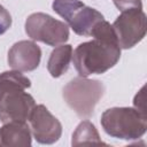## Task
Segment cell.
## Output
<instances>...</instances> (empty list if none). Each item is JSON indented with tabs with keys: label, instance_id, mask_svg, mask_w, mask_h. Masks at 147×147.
Here are the masks:
<instances>
[{
	"label": "cell",
	"instance_id": "obj_1",
	"mask_svg": "<svg viewBox=\"0 0 147 147\" xmlns=\"http://www.w3.org/2000/svg\"><path fill=\"white\" fill-rule=\"evenodd\" d=\"M121 57V47L117 42L93 39L79 44L72 53V62L82 77L93 74H103L113 68Z\"/></svg>",
	"mask_w": 147,
	"mask_h": 147
},
{
	"label": "cell",
	"instance_id": "obj_2",
	"mask_svg": "<svg viewBox=\"0 0 147 147\" xmlns=\"http://www.w3.org/2000/svg\"><path fill=\"white\" fill-rule=\"evenodd\" d=\"M101 125L105 132L114 138L137 140L146 132L147 115L141 114L136 108L114 107L102 114Z\"/></svg>",
	"mask_w": 147,
	"mask_h": 147
},
{
	"label": "cell",
	"instance_id": "obj_3",
	"mask_svg": "<svg viewBox=\"0 0 147 147\" xmlns=\"http://www.w3.org/2000/svg\"><path fill=\"white\" fill-rule=\"evenodd\" d=\"M105 94V85L96 79L76 77L62 91L65 103L82 118H90L96 103Z\"/></svg>",
	"mask_w": 147,
	"mask_h": 147
},
{
	"label": "cell",
	"instance_id": "obj_4",
	"mask_svg": "<svg viewBox=\"0 0 147 147\" xmlns=\"http://www.w3.org/2000/svg\"><path fill=\"white\" fill-rule=\"evenodd\" d=\"M25 32L32 39L59 46L69 39L68 25L45 13H33L25 21Z\"/></svg>",
	"mask_w": 147,
	"mask_h": 147
},
{
	"label": "cell",
	"instance_id": "obj_5",
	"mask_svg": "<svg viewBox=\"0 0 147 147\" xmlns=\"http://www.w3.org/2000/svg\"><path fill=\"white\" fill-rule=\"evenodd\" d=\"M118 46L127 49L140 42L146 34V15L142 8H130L121 11L111 25Z\"/></svg>",
	"mask_w": 147,
	"mask_h": 147
},
{
	"label": "cell",
	"instance_id": "obj_6",
	"mask_svg": "<svg viewBox=\"0 0 147 147\" xmlns=\"http://www.w3.org/2000/svg\"><path fill=\"white\" fill-rule=\"evenodd\" d=\"M29 121L31 132L38 142L51 145L60 139L62 134V125L44 105L34 106Z\"/></svg>",
	"mask_w": 147,
	"mask_h": 147
},
{
	"label": "cell",
	"instance_id": "obj_7",
	"mask_svg": "<svg viewBox=\"0 0 147 147\" xmlns=\"http://www.w3.org/2000/svg\"><path fill=\"white\" fill-rule=\"evenodd\" d=\"M36 106L34 99L26 92L6 93L0 101V121L26 122Z\"/></svg>",
	"mask_w": 147,
	"mask_h": 147
},
{
	"label": "cell",
	"instance_id": "obj_8",
	"mask_svg": "<svg viewBox=\"0 0 147 147\" xmlns=\"http://www.w3.org/2000/svg\"><path fill=\"white\" fill-rule=\"evenodd\" d=\"M41 59L40 47L30 40L15 42L8 52V64L13 70L21 72L32 71L38 68Z\"/></svg>",
	"mask_w": 147,
	"mask_h": 147
},
{
	"label": "cell",
	"instance_id": "obj_9",
	"mask_svg": "<svg viewBox=\"0 0 147 147\" xmlns=\"http://www.w3.org/2000/svg\"><path fill=\"white\" fill-rule=\"evenodd\" d=\"M0 146H31V131L25 122H8L0 127Z\"/></svg>",
	"mask_w": 147,
	"mask_h": 147
},
{
	"label": "cell",
	"instance_id": "obj_10",
	"mask_svg": "<svg viewBox=\"0 0 147 147\" xmlns=\"http://www.w3.org/2000/svg\"><path fill=\"white\" fill-rule=\"evenodd\" d=\"M103 18V15L98 11L94 8L83 6L70 20L68 23L70 28L74 30L75 33L83 37H91L92 31L98 25L99 22H101Z\"/></svg>",
	"mask_w": 147,
	"mask_h": 147
},
{
	"label": "cell",
	"instance_id": "obj_11",
	"mask_svg": "<svg viewBox=\"0 0 147 147\" xmlns=\"http://www.w3.org/2000/svg\"><path fill=\"white\" fill-rule=\"evenodd\" d=\"M72 60V47L70 45H59L53 49L47 62V70L52 77H61L69 69Z\"/></svg>",
	"mask_w": 147,
	"mask_h": 147
},
{
	"label": "cell",
	"instance_id": "obj_12",
	"mask_svg": "<svg viewBox=\"0 0 147 147\" xmlns=\"http://www.w3.org/2000/svg\"><path fill=\"white\" fill-rule=\"evenodd\" d=\"M72 146H84V145H106L96 131L95 126L90 121H83L79 123V125L76 127L72 139H71Z\"/></svg>",
	"mask_w": 147,
	"mask_h": 147
},
{
	"label": "cell",
	"instance_id": "obj_13",
	"mask_svg": "<svg viewBox=\"0 0 147 147\" xmlns=\"http://www.w3.org/2000/svg\"><path fill=\"white\" fill-rule=\"evenodd\" d=\"M0 86L6 93L22 92L31 86V82L28 77L21 74V71L11 70L0 74Z\"/></svg>",
	"mask_w": 147,
	"mask_h": 147
},
{
	"label": "cell",
	"instance_id": "obj_14",
	"mask_svg": "<svg viewBox=\"0 0 147 147\" xmlns=\"http://www.w3.org/2000/svg\"><path fill=\"white\" fill-rule=\"evenodd\" d=\"M84 6V3L79 0H54L53 9L56 14H59L67 23L74 17V15Z\"/></svg>",
	"mask_w": 147,
	"mask_h": 147
},
{
	"label": "cell",
	"instance_id": "obj_15",
	"mask_svg": "<svg viewBox=\"0 0 147 147\" xmlns=\"http://www.w3.org/2000/svg\"><path fill=\"white\" fill-rule=\"evenodd\" d=\"M11 25V16L9 11L0 5V34L5 33Z\"/></svg>",
	"mask_w": 147,
	"mask_h": 147
},
{
	"label": "cell",
	"instance_id": "obj_16",
	"mask_svg": "<svg viewBox=\"0 0 147 147\" xmlns=\"http://www.w3.org/2000/svg\"><path fill=\"white\" fill-rule=\"evenodd\" d=\"M134 108L140 111L141 114L146 115V96H145V86L140 88V91L136 94L134 100H133Z\"/></svg>",
	"mask_w": 147,
	"mask_h": 147
},
{
	"label": "cell",
	"instance_id": "obj_17",
	"mask_svg": "<svg viewBox=\"0 0 147 147\" xmlns=\"http://www.w3.org/2000/svg\"><path fill=\"white\" fill-rule=\"evenodd\" d=\"M113 1L121 11L130 8H142L141 0H113Z\"/></svg>",
	"mask_w": 147,
	"mask_h": 147
},
{
	"label": "cell",
	"instance_id": "obj_18",
	"mask_svg": "<svg viewBox=\"0 0 147 147\" xmlns=\"http://www.w3.org/2000/svg\"><path fill=\"white\" fill-rule=\"evenodd\" d=\"M3 95H5V92H3V90H2V88H1V86H0V101L2 100Z\"/></svg>",
	"mask_w": 147,
	"mask_h": 147
}]
</instances>
